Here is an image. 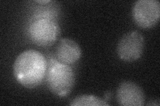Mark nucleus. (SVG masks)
Returning <instances> with one entry per match:
<instances>
[{
  "instance_id": "nucleus-9",
  "label": "nucleus",
  "mask_w": 160,
  "mask_h": 106,
  "mask_svg": "<svg viewBox=\"0 0 160 106\" xmlns=\"http://www.w3.org/2000/svg\"><path fill=\"white\" fill-rule=\"evenodd\" d=\"M147 105H157L159 106V101L158 99H156L155 101V102H153V99L149 101V102L147 104Z\"/></svg>"
},
{
  "instance_id": "nucleus-10",
  "label": "nucleus",
  "mask_w": 160,
  "mask_h": 106,
  "mask_svg": "<svg viewBox=\"0 0 160 106\" xmlns=\"http://www.w3.org/2000/svg\"><path fill=\"white\" fill-rule=\"evenodd\" d=\"M36 2L39 3H47L52 2V1H50V0H38V1H36Z\"/></svg>"
},
{
  "instance_id": "nucleus-2",
  "label": "nucleus",
  "mask_w": 160,
  "mask_h": 106,
  "mask_svg": "<svg viewBox=\"0 0 160 106\" xmlns=\"http://www.w3.org/2000/svg\"><path fill=\"white\" fill-rule=\"evenodd\" d=\"M45 79L48 88L53 94L64 98L71 92L73 87L75 74L69 65L50 59Z\"/></svg>"
},
{
  "instance_id": "nucleus-6",
  "label": "nucleus",
  "mask_w": 160,
  "mask_h": 106,
  "mask_svg": "<svg viewBox=\"0 0 160 106\" xmlns=\"http://www.w3.org/2000/svg\"><path fill=\"white\" fill-rule=\"evenodd\" d=\"M116 99L118 104L123 106H143L146 101L143 90L131 81H124L119 85Z\"/></svg>"
},
{
  "instance_id": "nucleus-3",
  "label": "nucleus",
  "mask_w": 160,
  "mask_h": 106,
  "mask_svg": "<svg viewBox=\"0 0 160 106\" xmlns=\"http://www.w3.org/2000/svg\"><path fill=\"white\" fill-rule=\"evenodd\" d=\"M28 35L30 40L39 47H47L56 42L60 35V27L54 20L40 17L29 24Z\"/></svg>"
},
{
  "instance_id": "nucleus-1",
  "label": "nucleus",
  "mask_w": 160,
  "mask_h": 106,
  "mask_svg": "<svg viewBox=\"0 0 160 106\" xmlns=\"http://www.w3.org/2000/svg\"><path fill=\"white\" fill-rule=\"evenodd\" d=\"M48 62L43 55L29 49L20 53L13 64V75L17 81L27 88H36L46 77Z\"/></svg>"
},
{
  "instance_id": "nucleus-8",
  "label": "nucleus",
  "mask_w": 160,
  "mask_h": 106,
  "mask_svg": "<svg viewBox=\"0 0 160 106\" xmlns=\"http://www.w3.org/2000/svg\"><path fill=\"white\" fill-rule=\"evenodd\" d=\"M70 105L72 106H109L106 100L98 98L93 95H81L73 98Z\"/></svg>"
},
{
  "instance_id": "nucleus-4",
  "label": "nucleus",
  "mask_w": 160,
  "mask_h": 106,
  "mask_svg": "<svg viewBox=\"0 0 160 106\" xmlns=\"http://www.w3.org/2000/svg\"><path fill=\"white\" fill-rule=\"evenodd\" d=\"M134 22L143 29L154 27L160 17V3L158 0H138L132 9Z\"/></svg>"
},
{
  "instance_id": "nucleus-7",
  "label": "nucleus",
  "mask_w": 160,
  "mask_h": 106,
  "mask_svg": "<svg viewBox=\"0 0 160 106\" xmlns=\"http://www.w3.org/2000/svg\"><path fill=\"white\" fill-rule=\"evenodd\" d=\"M55 54L58 61L70 65L76 63L81 58L82 49L73 40L65 38L59 40Z\"/></svg>"
},
{
  "instance_id": "nucleus-5",
  "label": "nucleus",
  "mask_w": 160,
  "mask_h": 106,
  "mask_svg": "<svg viewBox=\"0 0 160 106\" xmlns=\"http://www.w3.org/2000/svg\"><path fill=\"white\" fill-rule=\"evenodd\" d=\"M144 37L138 31H132L119 40L117 47L119 58L126 62H132L142 57L144 50Z\"/></svg>"
}]
</instances>
